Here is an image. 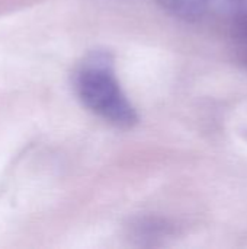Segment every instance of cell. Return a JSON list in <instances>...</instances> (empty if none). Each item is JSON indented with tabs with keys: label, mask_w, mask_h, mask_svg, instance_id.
<instances>
[{
	"label": "cell",
	"mask_w": 247,
	"mask_h": 249,
	"mask_svg": "<svg viewBox=\"0 0 247 249\" xmlns=\"http://www.w3.org/2000/svg\"><path fill=\"white\" fill-rule=\"evenodd\" d=\"M73 85L82 104L103 121L119 128L137 124V111L121 88L114 57L108 51L86 54L74 70Z\"/></svg>",
	"instance_id": "cell-1"
},
{
	"label": "cell",
	"mask_w": 247,
	"mask_h": 249,
	"mask_svg": "<svg viewBox=\"0 0 247 249\" xmlns=\"http://www.w3.org/2000/svg\"><path fill=\"white\" fill-rule=\"evenodd\" d=\"M213 1L214 0H157L166 12L185 19L202 16L211 7Z\"/></svg>",
	"instance_id": "cell-2"
},
{
	"label": "cell",
	"mask_w": 247,
	"mask_h": 249,
	"mask_svg": "<svg viewBox=\"0 0 247 249\" xmlns=\"http://www.w3.org/2000/svg\"><path fill=\"white\" fill-rule=\"evenodd\" d=\"M213 4H217V9L227 19L230 28L247 20V0H214Z\"/></svg>",
	"instance_id": "cell-3"
},
{
	"label": "cell",
	"mask_w": 247,
	"mask_h": 249,
	"mask_svg": "<svg viewBox=\"0 0 247 249\" xmlns=\"http://www.w3.org/2000/svg\"><path fill=\"white\" fill-rule=\"evenodd\" d=\"M230 34L234 57L247 70V20L230 28Z\"/></svg>",
	"instance_id": "cell-4"
}]
</instances>
